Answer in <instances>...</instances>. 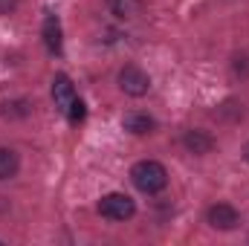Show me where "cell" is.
<instances>
[{
  "label": "cell",
  "mask_w": 249,
  "mask_h": 246,
  "mask_svg": "<svg viewBox=\"0 0 249 246\" xmlns=\"http://www.w3.org/2000/svg\"><path fill=\"white\" fill-rule=\"evenodd\" d=\"M130 180L142 194H160L168 185V171L157 159H142V162H136L130 168Z\"/></svg>",
  "instance_id": "1"
},
{
  "label": "cell",
  "mask_w": 249,
  "mask_h": 246,
  "mask_svg": "<svg viewBox=\"0 0 249 246\" xmlns=\"http://www.w3.org/2000/svg\"><path fill=\"white\" fill-rule=\"evenodd\" d=\"M99 214L102 217H107V220H116V223H122V220H130L133 214H136V206H133V200L127 197V194H105L102 200H99Z\"/></svg>",
  "instance_id": "2"
},
{
  "label": "cell",
  "mask_w": 249,
  "mask_h": 246,
  "mask_svg": "<svg viewBox=\"0 0 249 246\" xmlns=\"http://www.w3.org/2000/svg\"><path fill=\"white\" fill-rule=\"evenodd\" d=\"M148 87H151V75H148L142 67L127 64V67L119 70V90H122L124 96L139 99V96H145V93H148Z\"/></svg>",
  "instance_id": "3"
},
{
  "label": "cell",
  "mask_w": 249,
  "mask_h": 246,
  "mask_svg": "<svg viewBox=\"0 0 249 246\" xmlns=\"http://www.w3.org/2000/svg\"><path fill=\"white\" fill-rule=\"evenodd\" d=\"M206 220H209V226H212V229L232 232V229H238L241 214H238V209H235V206H229V203H214V206L206 211Z\"/></svg>",
  "instance_id": "4"
},
{
  "label": "cell",
  "mask_w": 249,
  "mask_h": 246,
  "mask_svg": "<svg viewBox=\"0 0 249 246\" xmlns=\"http://www.w3.org/2000/svg\"><path fill=\"white\" fill-rule=\"evenodd\" d=\"M53 102H55V107L61 113H67L70 105L75 102V90H72V81L67 75H55L53 78Z\"/></svg>",
  "instance_id": "5"
},
{
  "label": "cell",
  "mask_w": 249,
  "mask_h": 246,
  "mask_svg": "<svg viewBox=\"0 0 249 246\" xmlns=\"http://www.w3.org/2000/svg\"><path fill=\"white\" fill-rule=\"evenodd\" d=\"M107 9H110V15L119 18V20H133V18L142 15L145 3H142V0H107Z\"/></svg>",
  "instance_id": "6"
},
{
  "label": "cell",
  "mask_w": 249,
  "mask_h": 246,
  "mask_svg": "<svg viewBox=\"0 0 249 246\" xmlns=\"http://www.w3.org/2000/svg\"><path fill=\"white\" fill-rule=\"evenodd\" d=\"M122 127H124V130H130V133H136V136H145V133H154L157 122H154L148 113H139V110H133V113H124Z\"/></svg>",
  "instance_id": "7"
},
{
  "label": "cell",
  "mask_w": 249,
  "mask_h": 246,
  "mask_svg": "<svg viewBox=\"0 0 249 246\" xmlns=\"http://www.w3.org/2000/svg\"><path fill=\"white\" fill-rule=\"evenodd\" d=\"M183 145H186L191 154L203 157V154H209V151L214 148V139H212L206 130H186V136H183Z\"/></svg>",
  "instance_id": "8"
},
{
  "label": "cell",
  "mask_w": 249,
  "mask_h": 246,
  "mask_svg": "<svg viewBox=\"0 0 249 246\" xmlns=\"http://www.w3.org/2000/svg\"><path fill=\"white\" fill-rule=\"evenodd\" d=\"M44 44L50 53H61V23L55 15L44 18Z\"/></svg>",
  "instance_id": "9"
},
{
  "label": "cell",
  "mask_w": 249,
  "mask_h": 246,
  "mask_svg": "<svg viewBox=\"0 0 249 246\" xmlns=\"http://www.w3.org/2000/svg\"><path fill=\"white\" fill-rule=\"evenodd\" d=\"M20 168V159L12 148H0V180H12Z\"/></svg>",
  "instance_id": "10"
},
{
  "label": "cell",
  "mask_w": 249,
  "mask_h": 246,
  "mask_svg": "<svg viewBox=\"0 0 249 246\" xmlns=\"http://www.w3.org/2000/svg\"><path fill=\"white\" fill-rule=\"evenodd\" d=\"M84 113H87V110H84V102L75 96V102H72V105H70V110H67V119H70L72 124H78L81 119H84Z\"/></svg>",
  "instance_id": "11"
},
{
  "label": "cell",
  "mask_w": 249,
  "mask_h": 246,
  "mask_svg": "<svg viewBox=\"0 0 249 246\" xmlns=\"http://www.w3.org/2000/svg\"><path fill=\"white\" fill-rule=\"evenodd\" d=\"M29 113V102H12L3 105V116H26Z\"/></svg>",
  "instance_id": "12"
},
{
  "label": "cell",
  "mask_w": 249,
  "mask_h": 246,
  "mask_svg": "<svg viewBox=\"0 0 249 246\" xmlns=\"http://www.w3.org/2000/svg\"><path fill=\"white\" fill-rule=\"evenodd\" d=\"M235 72L244 75V78H249V55H238V58H235Z\"/></svg>",
  "instance_id": "13"
}]
</instances>
